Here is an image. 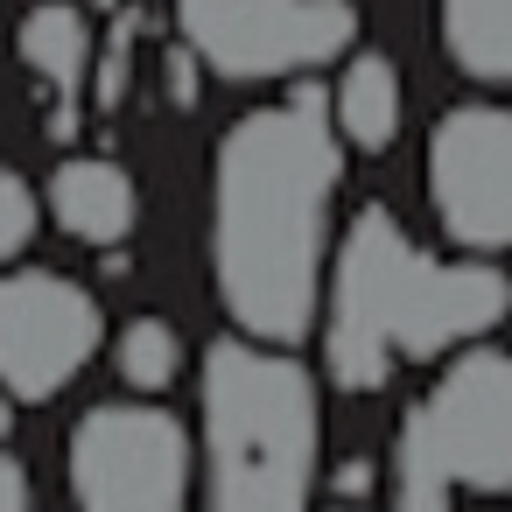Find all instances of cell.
Segmentation results:
<instances>
[{
    "label": "cell",
    "instance_id": "cell-1",
    "mask_svg": "<svg viewBox=\"0 0 512 512\" xmlns=\"http://www.w3.org/2000/svg\"><path fill=\"white\" fill-rule=\"evenodd\" d=\"M344 155L330 141L323 92L246 113L218 141L211 169V281L253 344H295L323 295V218Z\"/></svg>",
    "mask_w": 512,
    "mask_h": 512
},
{
    "label": "cell",
    "instance_id": "cell-2",
    "mask_svg": "<svg viewBox=\"0 0 512 512\" xmlns=\"http://www.w3.org/2000/svg\"><path fill=\"white\" fill-rule=\"evenodd\" d=\"M505 309H512V281L498 267H442L386 211H358L330 274L323 358L344 393H372L407 358H442L456 344H477L491 323H505Z\"/></svg>",
    "mask_w": 512,
    "mask_h": 512
},
{
    "label": "cell",
    "instance_id": "cell-3",
    "mask_svg": "<svg viewBox=\"0 0 512 512\" xmlns=\"http://www.w3.org/2000/svg\"><path fill=\"white\" fill-rule=\"evenodd\" d=\"M316 484V379L225 337L204 351V505L211 512H302Z\"/></svg>",
    "mask_w": 512,
    "mask_h": 512
},
{
    "label": "cell",
    "instance_id": "cell-4",
    "mask_svg": "<svg viewBox=\"0 0 512 512\" xmlns=\"http://www.w3.org/2000/svg\"><path fill=\"white\" fill-rule=\"evenodd\" d=\"M456 491H512V358L463 351L400 435V505L449 512Z\"/></svg>",
    "mask_w": 512,
    "mask_h": 512
},
{
    "label": "cell",
    "instance_id": "cell-5",
    "mask_svg": "<svg viewBox=\"0 0 512 512\" xmlns=\"http://www.w3.org/2000/svg\"><path fill=\"white\" fill-rule=\"evenodd\" d=\"M176 22L204 71L232 85L295 78L358 43L351 0H176Z\"/></svg>",
    "mask_w": 512,
    "mask_h": 512
},
{
    "label": "cell",
    "instance_id": "cell-6",
    "mask_svg": "<svg viewBox=\"0 0 512 512\" xmlns=\"http://www.w3.org/2000/svg\"><path fill=\"white\" fill-rule=\"evenodd\" d=\"M78 512H190V435L141 400L92 407L71 435Z\"/></svg>",
    "mask_w": 512,
    "mask_h": 512
},
{
    "label": "cell",
    "instance_id": "cell-7",
    "mask_svg": "<svg viewBox=\"0 0 512 512\" xmlns=\"http://www.w3.org/2000/svg\"><path fill=\"white\" fill-rule=\"evenodd\" d=\"M99 337H106L99 302L78 281L43 274V267H22L0 281V386L15 400L64 393L92 365Z\"/></svg>",
    "mask_w": 512,
    "mask_h": 512
},
{
    "label": "cell",
    "instance_id": "cell-8",
    "mask_svg": "<svg viewBox=\"0 0 512 512\" xmlns=\"http://www.w3.org/2000/svg\"><path fill=\"white\" fill-rule=\"evenodd\" d=\"M428 197L449 239L498 253L512 246V113L505 106H456L428 134Z\"/></svg>",
    "mask_w": 512,
    "mask_h": 512
},
{
    "label": "cell",
    "instance_id": "cell-9",
    "mask_svg": "<svg viewBox=\"0 0 512 512\" xmlns=\"http://www.w3.org/2000/svg\"><path fill=\"white\" fill-rule=\"evenodd\" d=\"M134 211H141L134 176L120 162H106V155H71L50 176V218L85 246H120L134 232Z\"/></svg>",
    "mask_w": 512,
    "mask_h": 512
},
{
    "label": "cell",
    "instance_id": "cell-10",
    "mask_svg": "<svg viewBox=\"0 0 512 512\" xmlns=\"http://www.w3.org/2000/svg\"><path fill=\"white\" fill-rule=\"evenodd\" d=\"M400 113H407L400 71L386 57H351L344 78H337V127H344V141L365 148V155L393 148L400 141Z\"/></svg>",
    "mask_w": 512,
    "mask_h": 512
},
{
    "label": "cell",
    "instance_id": "cell-11",
    "mask_svg": "<svg viewBox=\"0 0 512 512\" xmlns=\"http://www.w3.org/2000/svg\"><path fill=\"white\" fill-rule=\"evenodd\" d=\"M442 43L470 78L512 85V0H442Z\"/></svg>",
    "mask_w": 512,
    "mask_h": 512
},
{
    "label": "cell",
    "instance_id": "cell-12",
    "mask_svg": "<svg viewBox=\"0 0 512 512\" xmlns=\"http://www.w3.org/2000/svg\"><path fill=\"white\" fill-rule=\"evenodd\" d=\"M22 57H29V71L50 85V92H78L85 85V64H92V29H85V15L71 8V0H43V8H29V22H22Z\"/></svg>",
    "mask_w": 512,
    "mask_h": 512
},
{
    "label": "cell",
    "instance_id": "cell-13",
    "mask_svg": "<svg viewBox=\"0 0 512 512\" xmlns=\"http://www.w3.org/2000/svg\"><path fill=\"white\" fill-rule=\"evenodd\" d=\"M113 358H120V379H127L134 393H162V386L183 372V344H176V330H169L162 316H134V323L120 330Z\"/></svg>",
    "mask_w": 512,
    "mask_h": 512
},
{
    "label": "cell",
    "instance_id": "cell-14",
    "mask_svg": "<svg viewBox=\"0 0 512 512\" xmlns=\"http://www.w3.org/2000/svg\"><path fill=\"white\" fill-rule=\"evenodd\" d=\"M29 239H36V190L15 169H0V260H15Z\"/></svg>",
    "mask_w": 512,
    "mask_h": 512
},
{
    "label": "cell",
    "instance_id": "cell-15",
    "mask_svg": "<svg viewBox=\"0 0 512 512\" xmlns=\"http://www.w3.org/2000/svg\"><path fill=\"white\" fill-rule=\"evenodd\" d=\"M0 512H29V470L0 449Z\"/></svg>",
    "mask_w": 512,
    "mask_h": 512
},
{
    "label": "cell",
    "instance_id": "cell-16",
    "mask_svg": "<svg viewBox=\"0 0 512 512\" xmlns=\"http://www.w3.org/2000/svg\"><path fill=\"white\" fill-rule=\"evenodd\" d=\"M8 421H15V407H8V386H0V435H8Z\"/></svg>",
    "mask_w": 512,
    "mask_h": 512
}]
</instances>
